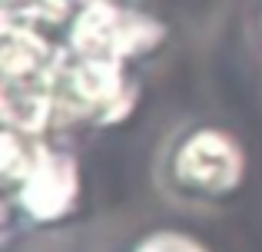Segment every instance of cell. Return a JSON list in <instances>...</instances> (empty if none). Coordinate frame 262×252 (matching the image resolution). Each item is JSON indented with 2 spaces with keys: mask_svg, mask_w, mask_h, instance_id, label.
I'll return each mask as SVG.
<instances>
[{
  "mask_svg": "<svg viewBox=\"0 0 262 252\" xmlns=\"http://www.w3.org/2000/svg\"><path fill=\"white\" fill-rule=\"evenodd\" d=\"M156 179L169 199L183 206H219L246 182V149L223 126H189L166 140Z\"/></svg>",
  "mask_w": 262,
  "mask_h": 252,
  "instance_id": "1",
  "label": "cell"
},
{
  "mask_svg": "<svg viewBox=\"0 0 262 252\" xmlns=\"http://www.w3.org/2000/svg\"><path fill=\"white\" fill-rule=\"evenodd\" d=\"M163 24L140 10L113 4V0H90L70 20V47L77 57H100V60H136L160 47Z\"/></svg>",
  "mask_w": 262,
  "mask_h": 252,
  "instance_id": "2",
  "label": "cell"
},
{
  "mask_svg": "<svg viewBox=\"0 0 262 252\" xmlns=\"http://www.w3.org/2000/svg\"><path fill=\"white\" fill-rule=\"evenodd\" d=\"M17 202L27 222L33 226H57L70 219L73 209L80 206V166L70 153H50L40 159V166L27 176V182L17 193L7 196Z\"/></svg>",
  "mask_w": 262,
  "mask_h": 252,
  "instance_id": "3",
  "label": "cell"
},
{
  "mask_svg": "<svg viewBox=\"0 0 262 252\" xmlns=\"http://www.w3.org/2000/svg\"><path fill=\"white\" fill-rule=\"evenodd\" d=\"M53 60H57V47L43 33V27L30 24V20L4 17V30H0V70H4V80L43 77Z\"/></svg>",
  "mask_w": 262,
  "mask_h": 252,
  "instance_id": "4",
  "label": "cell"
},
{
  "mask_svg": "<svg viewBox=\"0 0 262 252\" xmlns=\"http://www.w3.org/2000/svg\"><path fill=\"white\" fill-rule=\"evenodd\" d=\"M0 110H4V126L30 136H47L57 126V103H53V90L47 86L43 77L4 80Z\"/></svg>",
  "mask_w": 262,
  "mask_h": 252,
  "instance_id": "5",
  "label": "cell"
},
{
  "mask_svg": "<svg viewBox=\"0 0 262 252\" xmlns=\"http://www.w3.org/2000/svg\"><path fill=\"white\" fill-rule=\"evenodd\" d=\"M47 153H50L47 136H30V133L4 126V133H0V179H4V193L7 196L17 193Z\"/></svg>",
  "mask_w": 262,
  "mask_h": 252,
  "instance_id": "6",
  "label": "cell"
},
{
  "mask_svg": "<svg viewBox=\"0 0 262 252\" xmlns=\"http://www.w3.org/2000/svg\"><path fill=\"white\" fill-rule=\"evenodd\" d=\"M129 252H209V246L192 233L163 226V229H149L146 236H140Z\"/></svg>",
  "mask_w": 262,
  "mask_h": 252,
  "instance_id": "7",
  "label": "cell"
},
{
  "mask_svg": "<svg viewBox=\"0 0 262 252\" xmlns=\"http://www.w3.org/2000/svg\"><path fill=\"white\" fill-rule=\"evenodd\" d=\"M73 4H80V7H83V4H90V0H73Z\"/></svg>",
  "mask_w": 262,
  "mask_h": 252,
  "instance_id": "8",
  "label": "cell"
}]
</instances>
